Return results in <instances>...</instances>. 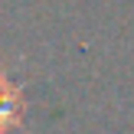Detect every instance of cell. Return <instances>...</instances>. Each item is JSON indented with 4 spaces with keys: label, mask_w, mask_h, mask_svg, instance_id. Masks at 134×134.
<instances>
[{
    "label": "cell",
    "mask_w": 134,
    "mask_h": 134,
    "mask_svg": "<svg viewBox=\"0 0 134 134\" xmlns=\"http://www.w3.org/2000/svg\"><path fill=\"white\" fill-rule=\"evenodd\" d=\"M26 118V98L23 88L0 69V134H10L23 124Z\"/></svg>",
    "instance_id": "cell-1"
}]
</instances>
